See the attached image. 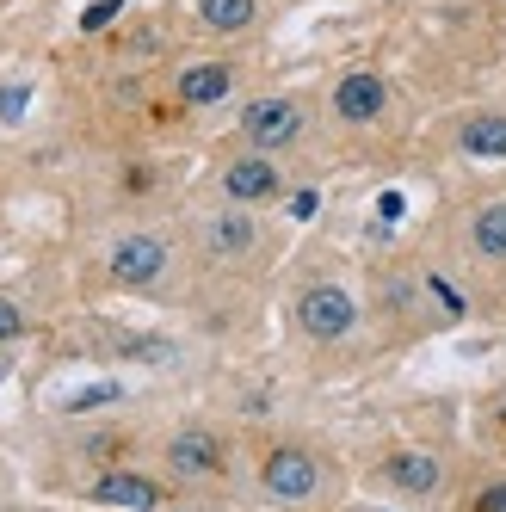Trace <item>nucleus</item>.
I'll use <instances>...</instances> for the list:
<instances>
[{
	"mask_svg": "<svg viewBox=\"0 0 506 512\" xmlns=\"http://www.w3.org/2000/svg\"><path fill=\"white\" fill-rule=\"evenodd\" d=\"M303 130H309V118H303L297 99L266 93V99H247V105H241V142H247V149H260V155L291 149Z\"/></svg>",
	"mask_w": 506,
	"mask_h": 512,
	"instance_id": "nucleus-1",
	"label": "nucleus"
},
{
	"mask_svg": "<svg viewBox=\"0 0 506 512\" xmlns=\"http://www.w3.org/2000/svg\"><path fill=\"white\" fill-rule=\"evenodd\" d=\"M297 321H303L309 340H346L358 327V303L346 297L340 284H315V290L297 297Z\"/></svg>",
	"mask_w": 506,
	"mask_h": 512,
	"instance_id": "nucleus-2",
	"label": "nucleus"
},
{
	"mask_svg": "<svg viewBox=\"0 0 506 512\" xmlns=\"http://www.w3.org/2000/svg\"><path fill=\"white\" fill-rule=\"evenodd\" d=\"M389 105V81L377 68H352V75L334 81V118L340 124H377Z\"/></svg>",
	"mask_w": 506,
	"mask_h": 512,
	"instance_id": "nucleus-3",
	"label": "nucleus"
},
{
	"mask_svg": "<svg viewBox=\"0 0 506 512\" xmlns=\"http://www.w3.org/2000/svg\"><path fill=\"white\" fill-rule=\"evenodd\" d=\"M278 186H284V173H278V161L260 155V149H247L241 161L223 167V198H229V204H266V198H278Z\"/></svg>",
	"mask_w": 506,
	"mask_h": 512,
	"instance_id": "nucleus-4",
	"label": "nucleus"
},
{
	"mask_svg": "<svg viewBox=\"0 0 506 512\" xmlns=\"http://www.w3.org/2000/svg\"><path fill=\"white\" fill-rule=\"evenodd\" d=\"M260 475H266V494H278V500H309V494L321 488V463H315L309 451H297V445L272 451Z\"/></svg>",
	"mask_w": 506,
	"mask_h": 512,
	"instance_id": "nucleus-5",
	"label": "nucleus"
},
{
	"mask_svg": "<svg viewBox=\"0 0 506 512\" xmlns=\"http://www.w3.org/2000/svg\"><path fill=\"white\" fill-rule=\"evenodd\" d=\"M161 272H167V241H155V235H124L112 247V278L118 284H155Z\"/></svg>",
	"mask_w": 506,
	"mask_h": 512,
	"instance_id": "nucleus-6",
	"label": "nucleus"
},
{
	"mask_svg": "<svg viewBox=\"0 0 506 512\" xmlns=\"http://www.w3.org/2000/svg\"><path fill=\"white\" fill-rule=\"evenodd\" d=\"M179 105H192V112H204V105H223L235 93V68L229 62H192V68H179V81H173Z\"/></svg>",
	"mask_w": 506,
	"mask_h": 512,
	"instance_id": "nucleus-7",
	"label": "nucleus"
},
{
	"mask_svg": "<svg viewBox=\"0 0 506 512\" xmlns=\"http://www.w3.org/2000/svg\"><path fill=\"white\" fill-rule=\"evenodd\" d=\"M93 500L99 506H130V512H155L161 506V488L149 475H130V469H105L93 482Z\"/></svg>",
	"mask_w": 506,
	"mask_h": 512,
	"instance_id": "nucleus-8",
	"label": "nucleus"
},
{
	"mask_svg": "<svg viewBox=\"0 0 506 512\" xmlns=\"http://www.w3.org/2000/svg\"><path fill=\"white\" fill-rule=\"evenodd\" d=\"M167 463H173V475H216V469H223V445H216V432L186 426L167 445Z\"/></svg>",
	"mask_w": 506,
	"mask_h": 512,
	"instance_id": "nucleus-9",
	"label": "nucleus"
},
{
	"mask_svg": "<svg viewBox=\"0 0 506 512\" xmlns=\"http://www.w3.org/2000/svg\"><path fill=\"white\" fill-rule=\"evenodd\" d=\"M457 149L476 161H506V112H469L457 130Z\"/></svg>",
	"mask_w": 506,
	"mask_h": 512,
	"instance_id": "nucleus-10",
	"label": "nucleus"
},
{
	"mask_svg": "<svg viewBox=\"0 0 506 512\" xmlns=\"http://www.w3.org/2000/svg\"><path fill=\"white\" fill-rule=\"evenodd\" d=\"M253 241H260V223H253L247 210H223L204 223V247L216 253V260H235V253H247Z\"/></svg>",
	"mask_w": 506,
	"mask_h": 512,
	"instance_id": "nucleus-11",
	"label": "nucleus"
},
{
	"mask_svg": "<svg viewBox=\"0 0 506 512\" xmlns=\"http://www.w3.org/2000/svg\"><path fill=\"white\" fill-rule=\"evenodd\" d=\"M383 475H389V482L402 488V494H432V488L445 482L439 457H426V451H395V457L383 463Z\"/></svg>",
	"mask_w": 506,
	"mask_h": 512,
	"instance_id": "nucleus-12",
	"label": "nucleus"
},
{
	"mask_svg": "<svg viewBox=\"0 0 506 512\" xmlns=\"http://www.w3.org/2000/svg\"><path fill=\"white\" fill-rule=\"evenodd\" d=\"M198 19L210 31H223V38H235V31H247L260 19V0H198Z\"/></svg>",
	"mask_w": 506,
	"mask_h": 512,
	"instance_id": "nucleus-13",
	"label": "nucleus"
},
{
	"mask_svg": "<svg viewBox=\"0 0 506 512\" xmlns=\"http://www.w3.org/2000/svg\"><path fill=\"white\" fill-rule=\"evenodd\" d=\"M469 247L482 260H506V204H482L476 223H469Z\"/></svg>",
	"mask_w": 506,
	"mask_h": 512,
	"instance_id": "nucleus-14",
	"label": "nucleus"
},
{
	"mask_svg": "<svg viewBox=\"0 0 506 512\" xmlns=\"http://www.w3.org/2000/svg\"><path fill=\"white\" fill-rule=\"evenodd\" d=\"M124 395V383L112 377V383H87V389H75L68 395V414H93V408H112V401Z\"/></svg>",
	"mask_w": 506,
	"mask_h": 512,
	"instance_id": "nucleus-15",
	"label": "nucleus"
},
{
	"mask_svg": "<svg viewBox=\"0 0 506 512\" xmlns=\"http://www.w3.org/2000/svg\"><path fill=\"white\" fill-rule=\"evenodd\" d=\"M469 512H506V482H494V488H482L476 500H469Z\"/></svg>",
	"mask_w": 506,
	"mask_h": 512,
	"instance_id": "nucleus-16",
	"label": "nucleus"
},
{
	"mask_svg": "<svg viewBox=\"0 0 506 512\" xmlns=\"http://www.w3.org/2000/svg\"><path fill=\"white\" fill-rule=\"evenodd\" d=\"M112 19H118V0H99V7L81 13V31H99V25H112Z\"/></svg>",
	"mask_w": 506,
	"mask_h": 512,
	"instance_id": "nucleus-17",
	"label": "nucleus"
},
{
	"mask_svg": "<svg viewBox=\"0 0 506 512\" xmlns=\"http://www.w3.org/2000/svg\"><path fill=\"white\" fill-rule=\"evenodd\" d=\"M19 327H25L19 303H7V297H0V340H19Z\"/></svg>",
	"mask_w": 506,
	"mask_h": 512,
	"instance_id": "nucleus-18",
	"label": "nucleus"
},
{
	"mask_svg": "<svg viewBox=\"0 0 506 512\" xmlns=\"http://www.w3.org/2000/svg\"><path fill=\"white\" fill-rule=\"evenodd\" d=\"M25 112V87H0V118H19Z\"/></svg>",
	"mask_w": 506,
	"mask_h": 512,
	"instance_id": "nucleus-19",
	"label": "nucleus"
},
{
	"mask_svg": "<svg viewBox=\"0 0 506 512\" xmlns=\"http://www.w3.org/2000/svg\"><path fill=\"white\" fill-rule=\"evenodd\" d=\"M291 216H315V192H297L291 198Z\"/></svg>",
	"mask_w": 506,
	"mask_h": 512,
	"instance_id": "nucleus-20",
	"label": "nucleus"
},
{
	"mask_svg": "<svg viewBox=\"0 0 506 512\" xmlns=\"http://www.w3.org/2000/svg\"><path fill=\"white\" fill-rule=\"evenodd\" d=\"M500 426H506V401H500Z\"/></svg>",
	"mask_w": 506,
	"mask_h": 512,
	"instance_id": "nucleus-21",
	"label": "nucleus"
}]
</instances>
